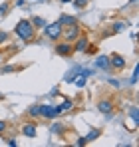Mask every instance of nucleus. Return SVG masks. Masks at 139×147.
Wrapping results in <instances>:
<instances>
[{"instance_id": "11", "label": "nucleus", "mask_w": 139, "mask_h": 147, "mask_svg": "<svg viewBox=\"0 0 139 147\" xmlns=\"http://www.w3.org/2000/svg\"><path fill=\"white\" fill-rule=\"evenodd\" d=\"M58 22H60V24H62V26H72V24H76L78 20H76L74 16H62V18L58 20Z\"/></svg>"}, {"instance_id": "10", "label": "nucleus", "mask_w": 139, "mask_h": 147, "mask_svg": "<svg viewBox=\"0 0 139 147\" xmlns=\"http://www.w3.org/2000/svg\"><path fill=\"white\" fill-rule=\"evenodd\" d=\"M24 135L26 137H36V125L34 123H30V125H24Z\"/></svg>"}, {"instance_id": "26", "label": "nucleus", "mask_w": 139, "mask_h": 147, "mask_svg": "<svg viewBox=\"0 0 139 147\" xmlns=\"http://www.w3.org/2000/svg\"><path fill=\"white\" fill-rule=\"evenodd\" d=\"M0 62H2V54H0Z\"/></svg>"}, {"instance_id": "25", "label": "nucleus", "mask_w": 139, "mask_h": 147, "mask_svg": "<svg viewBox=\"0 0 139 147\" xmlns=\"http://www.w3.org/2000/svg\"><path fill=\"white\" fill-rule=\"evenodd\" d=\"M62 2H72V0H62Z\"/></svg>"}, {"instance_id": "23", "label": "nucleus", "mask_w": 139, "mask_h": 147, "mask_svg": "<svg viewBox=\"0 0 139 147\" xmlns=\"http://www.w3.org/2000/svg\"><path fill=\"white\" fill-rule=\"evenodd\" d=\"M76 143H78V145H86V139H84V137H80V139H78Z\"/></svg>"}, {"instance_id": "21", "label": "nucleus", "mask_w": 139, "mask_h": 147, "mask_svg": "<svg viewBox=\"0 0 139 147\" xmlns=\"http://www.w3.org/2000/svg\"><path fill=\"white\" fill-rule=\"evenodd\" d=\"M76 84H78V88H82V86H84V84H86V78H84V76H82V78H80V80H76Z\"/></svg>"}, {"instance_id": "8", "label": "nucleus", "mask_w": 139, "mask_h": 147, "mask_svg": "<svg viewBox=\"0 0 139 147\" xmlns=\"http://www.w3.org/2000/svg\"><path fill=\"white\" fill-rule=\"evenodd\" d=\"M97 109H99L101 113H111V109H113V103H111V101H107V99H101V101L97 103Z\"/></svg>"}, {"instance_id": "19", "label": "nucleus", "mask_w": 139, "mask_h": 147, "mask_svg": "<svg viewBox=\"0 0 139 147\" xmlns=\"http://www.w3.org/2000/svg\"><path fill=\"white\" fill-rule=\"evenodd\" d=\"M10 72H16V68H14V66H6V68L2 70V74H10Z\"/></svg>"}, {"instance_id": "16", "label": "nucleus", "mask_w": 139, "mask_h": 147, "mask_svg": "<svg viewBox=\"0 0 139 147\" xmlns=\"http://www.w3.org/2000/svg\"><path fill=\"white\" fill-rule=\"evenodd\" d=\"M129 113H131V119H133V123H137V107H135V105L129 109Z\"/></svg>"}, {"instance_id": "20", "label": "nucleus", "mask_w": 139, "mask_h": 147, "mask_svg": "<svg viewBox=\"0 0 139 147\" xmlns=\"http://www.w3.org/2000/svg\"><path fill=\"white\" fill-rule=\"evenodd\" d=\"M6 40H8V34L6 32H0V44H4Z\"/></svg>"}, {"instance_id": "4", "label": "nucleus", "mask_w": 139, "mask_h": 147, "mask_svg": "<svg viewBox=\"0 0 139 147\" xmlns=\"http://www.w3.org/2000/svg\"><path fill=\"white\" fill-rule=\"evenodd\" d=\"M109 66H111L113 70H123V68H125V58L119 56V54H111V58H109Z\"/></svg>"}, {"instance_id": "5", "label": "nucleus", "mask_w": 139, "mask_h": 147, "mask_svg": "<svg viewBox=\"0 0 139 147\" xmlns=\"http://www.w3.org/2000/svg\"><path fill=\"white\" fill-rule=\"evenodd\" d=\"M74 42H76V44H72V52H84V50L88 48V44H90L86 36H78Z\"/></svg>"}, {"instance_id": "2", "label": "nucleus", "mask_w": 139, "mask_h": 147, "mask_svg": "<svg viewBox=\"0 0 139 147\" xmlns=\"http://www.w3.org/2000/svg\"><path fill=\"white\" fill-rule=\"evenodd\" d=\"M44 32H46V36L50 38V40H58V38L62 36V32H64V26L60 24V22L46 24V26H44Z\"/></svg>"}, {"instance_id": "17", "label": "nucleus", "mask_w": 139, "mask_h": 147, "mask_svg": "<svg viewBox=\"0 0 139 147\" xmlns=\"http://www.w3.org/2000/svg\"><path fill=\"white\" fill-rule=\"evenodd\" d=\"M30 115H40V105H32L30 107Z\"/></svg>"}, {"instance_id": "13", "label": "nucleus", "mask_w": 139, "mask_h": 147, "mask_svg": "<svg viewBox=\"0 0 139 147\" xmlns=\"http://www.w3.org/2000/svg\"><path fill=\"white\" fill-rule=\"evenodd\" d=\"M97 137H99V129H93V131H90V135H88V137H84V139H86V143H90V141L97 139Z\"/></svg>"}, {"instance_id": "24", "label": "nucleus", "mask_w": 139, "mask_h": 147, "mask_svg": "<svg viewBox=\"0 0 139 147\" xmlns=\"http://www.w3.org/2000/svg\"><path fill=\"white\" fill-rule=\"evenodd\" d=\"M4 127H6V123H4V121H0V133L4 131Z\"/></svg>"}, {"instance_id": "22", "label": "nucleus", "mask_w": 139, "mask_h": 147, "mask_svg": "<svg viewBox=\"0 0 139 147\" xmlns=\"http://www.w3.org/2000/svg\"><path fill=\"white\" fill-rule=\"evenodd\" d=\"M6 10H8V4H6V2H4V4H2V6H0V14H6Z\"/></svg>"}, {"instance_id": "18", "label": "nucleus", "mask_w": 139, "mask_h": 147, "mask_svg": "<svg viewBox=\"0 0 139 147\" xmlns=\"http://www.w3.org/2000/svg\"><path fill=\"white\" fill-rule=\"evenodd\" d=\"M88 4V0H74V6L76 8H82V6H86Z\"/></svg>"}, {"instance_id": "7", "label": "nucleus", "mask_w": 139, "mask_h": 147, "mask_svg": "<svg viewBox=\"0 0 139 147\" xmlns=\"http://www.w3.org/2000/svg\"><path fill=\"white\" fill-rule=\"evenodd\" d=\"M56 54H58V56H70V54H72V42L58 44V46H56Z\"/></svg>"}, {"instance_id": "3", "label": "nucleus", "mask_w": 139, "mask_h": 147, "mask_svg": "<svg viewBox=\"0 0 139 147\" xmlns=\"http://www.w3.org/2000/svg\"><path fill=\"white\" fill-rule=\"evenodd\" d=\"M62 34H64V38H66V42H74V40L80 36V26H78V22L68 26V30H64Z\"/></svg>"}, {"instance_id": "9", "label": "nucleus", "mask_w": 139, "mask_h": 147, "mask_svg": "<svg viewBox=\"0 0 139 147\" xmlns=\"http://www.w3.org/2000/svg\"><path fill=\"white\" fill-rule=\"evenodd\" d=\"M95 66L107 72V70H109V58H107V56H99V58L95 60Z\"/></svg>"}, {"instance_id": "14", "label": "nucleus", "mask_w": 139, "mask_h": 147, "mask_svg": "<svg viewBox=\"0 0 139 147\" xmlns=\"http://www.w3.org/2000/svg\"><path fill=\"white\" fill-rule=\"evenodd\" d=\"M125 28H127V22H115V24H113V30H115V32H121V30H125Z\"/></svg>"}, {"instance_id": "15", "label": "nucleus", "mask_w": 139, "mask_h": 147, "mask_svg": "<svg viewBox=\"0 0 139 147\" xmlns=\"http://www.w3.org/2000/svg\"><path fill=\"white\" fill-rule=\"evenodd\" d=\"M32 22V26H38V28H44L46 26V22L42 20V18H34V20H30Z\"/></svg>"}, {"instance_id": "6", "label": "nucleus", "mask_w": 139, "mask_h": 147, "mask_svg": "<svg viewBox=\"0 0 139 147\" xmlns=\"http://www.w3.org/2000/svg\"><path fill=\"white\" fill-rule=\"evenodd\" d=\"M40 115H44V117H48V119L56 117V115H58L56 105H40Z\"/></svg>"}, {"instance_id": "1", "label": "nucleus", "mask_w": 139, "mask_h": 147, "mask_svg": "<svg viewBox=\"0 0 139 147\" xmlns=\"http://www.w3.org/2000/svg\"><path fill=\"white\" fill-rule=\"evenodd\" d=\"M14 32L22 38L24 42H32V40H34V26H32L30 20H26V18H22V20L16 24Z\"/></svg>"}, {"instance_id": "12", "label": "nucleus", "mask_w": 139, "mask_h": 147, "mask_svg": "<svg viewBox=\"0 0 139 147\" xmlns=\"http://www.w3.org/2000/svg\"><path fill=\"white\" fill-rule=\"evenodd\" d=\"M68 109H72V101H70V99H66V101H64V103H60V105H56V111H58V113L68 111Z\"/></svg>"}]
</instances>
